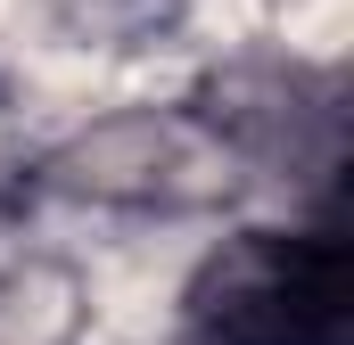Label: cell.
Masks as SVG:
<instances>
[{
  "label": "cell",
  "mask_w": 354,
  "mask_h": 345,
  "mask_svg": "<svg viewBox=\"0 0 354 345\" xmlns=\"http://www.w3.org/2000/svg\"><path fill=\"white\" fill-rule=\"evenodd\" d=\"M189 345H338L346 239L338 222H256L206 247L181 288Z\"/></svg>",
  "instance_id": "obj_1"
}]
</instances>
